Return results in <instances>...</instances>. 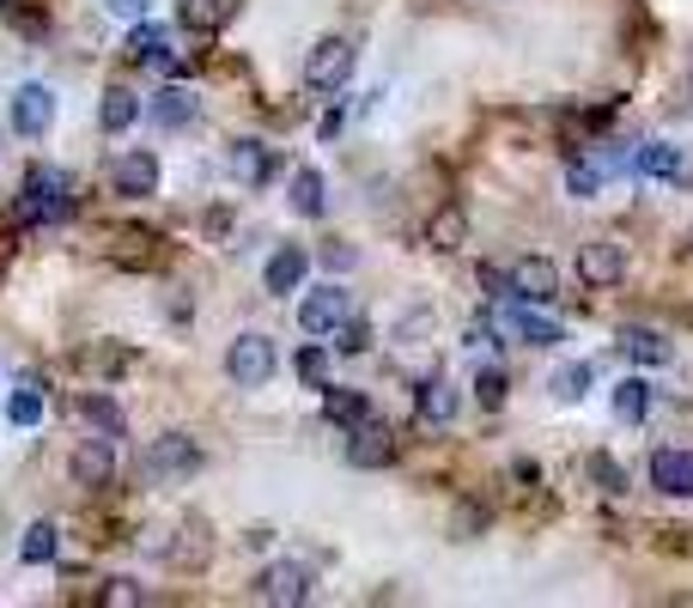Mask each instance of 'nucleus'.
<instances>
[{"label": "nucleus", "mask_w": 693, "mask_h": 608, "mask_svg": "<svg viewBox=\"0 0 693 608\" xmlns=\"http://www.w3.org/2000/svg\"><path fill=\"white\" fill-rule=\"evenodd\" d=\"M225 165H231V177H238L243 189H262L268 177L280 171V152L268 147V140H238V147H231V159H225Z\"/></svg>", "instance_id": "9b49d317"}, {"label": "nucleus", "mask_w": 693, "mask_h": 608, "mask_svg": "<svg viewBox=\"0 0 693 608\" xmlns=\"http://www.w3.org/2000/svg\"><path fill=\"white\" fill-rule=\"evenodd\" d=\"M346 462H353V469H390L395 462V432L383 420L346 426Z\"/></svg>", "instance_id": "0eeeda50"}, {"label": "nucleus", "mask_w": 693, "mask_h": 608, "mask_svg": "<svg viewBox=\"0 0 693 608\" xmlns=\"http://www.w3.org/2000/svg\"><path fill=\"white\" fill-rule=\"evenodd\" d=\"M304 275H311V256H304V250H292V243H287V250H274V256H268L262 287H268V292H299V280H304Z\"/></svg>", "instance_id": "2eb2a0df"}, {"label": "nucleus", "mask_w": 693, "mask_h": 608, "mask_svg": "<svg viewBox=\"0 0 693 608\" xmlns=\"http://www.w3.org/2000/svg\"><path fill=\"white\" fill-rule=\"evenodd\" d=\"M645 413H651V383L645 378H621V383H614V420L639 426Z\"/></svg>", "instance_id": "393cba45"}, {"label": "nucleus", "mask_w": 693, "mask_h": 608, "mask_svg": "<svg viewBox=\"0 0 693 608\" xmlns=\"http://www.w3.org/2000/svg\"><path fill=\"white\" fill-rule=\"evenodd\" d=\"M68 213H73V171H61V165L24 171V189H19V219L24 226H61Z\"/></svg>", "instance_id": "f257e3e1"}, {"label": "nucleus", "mask_w": 693, "mask_h": 608, "mask_svg": "<svg viewBox=\"0 0 693 608\" xmlns=\"http://www.w3.org/2000/svg\"><path fill=\"white\" fill-rule=\"evenodd\" d=\"M231 12H238V0H177V19L189 31H220V24H231Z\"/></svg>", "instance_id": "412c9836"}, {"label": "nucleus", "mask_w": 693, "mask_h": 608, "mask_svg": "<svg viewBox=\"0 0 693 608\" xmlns=\"http://www.w3.org/2000/svg\"><path fill=\"white\" fill-rule=\"evenodd\" d=\"M164 43H171V31H164V24H134V31H128V61H152V56H164Z\"/></svg>", "instance_id": "cd10ccee"}, {"label": "nucleus", "mask_w": 693, "mask_h": 608, "mask_svg": "<svg viewBox=\"0 0 693 608\" xmlns=\"http://www.w3.org/2000/svg\"><path fill=\"white\" fill-rule=\"evenodd\" d=\"M329 335H335V353H346V359L371 347V322H365V317H353V310H346V317H341Z\"/></svg>", "instance_id": "c85d7f7f"}, {"label": "nucleus", "mask_w": 693, "mask_h": 608, "mask_svg": "<svg viewBox=\"0 0 693 608\" xmlns=\"http://www.w3.org/2000/svg\"><path fill=\"white\" fill-rule=\"evenodd\" d=\"M651 487L670 499H693V450H657L651 457Z\"/></svg>", "instance_id": "4468645a"}, {"label": "nucleus", "mask_w": 693, "mask_h": 608, "mask_svg": "<svg viewBox=\"0 0 693 608\" xmlns=\"http://www.w3.org/2000/svg\"><path fill=\"white\" fill-rule=\"evenodd\" d=\"M505 287L518 292L523 305H548V299H560V268L548 262V256H518V262L505 268Z\"/></svg>", "instance_id": "423d86ee"}, {"label": "nucleus", "mask_w": 693, "mask_h": 608, "mask_svg": "<svg viewBox=\"0 0 693 608\" xmlns=\"http://www.w3.org/2000/svg\"><path fill=\"white\" fill-rule=\"evenodd\" d=\"M195 469H201V445L189 432L152 438V450H147V475H152V481H164V475H195Z\"/></svg>", "instance_id": "6e6552de"}, {"label": "nucleus", "mask_w": 693, "mask_h": 608, "mask_svg": "<svg viewBox=\"0 0 693 608\" xmlns=\"http://www.w3.org/2000/svg\"><path fill=\"white\" fill-rule=\"evenodd\" d=\"M147 7H152V0H104L110 19H147Z\"/></svg>", "instance_id": "4c0bfd02"}, {"label": "nucleus", "mask_w": 693, "mask_h": 608, "mask_svg": "<svg viewBox=\"0 0 693 608\" xmlns=\"http://www.w3.org/2000/svg\"><path fill=\"white\" fill-rule=\"evenodd\" d=\"M578 280H584L590 292L621 287V280H626V250H621L614 238H590V243H578Z\"/></svg>", "instance_id": "20e7f679"}, {"label": "nucleus", "mask_w": 693, "mask_h": 608, "mask_svg": "<svg viewBox=\"0 0 693 608\" xmlns=\"http://www.w3.org/2000/svg\"><path fill=\"white\" fill-rule=\"evenodd\" d=\"M456 408H462V390L451 378H432L426 390H420V420H426V426H451Z\"/></svg>", "instance_id": "a211bd4d"}, {"label": "nucleus", "mask_w": 693, "mask_h": 608, "mask_svg": "<svg viewBox=\"0 0 693 608\" xmlns=\"http://www.w3.org/2000/svg\"><path fill=\"white\" fill-rule=\"evenodd\" d=\"M110 183H116V196H128V201L152 196V189H159V159H152V152H122V159L110 165Z\"/></svg>", "instance_id": "f8f14e48"}, {"label": "nucleus", "mask_w": 693, "mask_h": 608, "mask_svg": "<svg viewBox=\"0 0 693 608\" xmlns=\"http://www.w3.org/2000/svg\"><path fill=\"white\" fill-rule=\"evenodd\" d=\"M98 122H104V134H128V128L140 122V98L128 92V86H110L104 103H98Z\"/></svg>", "instance_id": "aec40b11"}, {"label": "nucleus", "mask_w": 693, "mask_h": 608, "mask_svg": "<svg viewBox=\"0 0 693 608\" xmlns=\"http://www.w3.org/2000/svg\"><path fill=\"white\" fill-rule=\"evenodd\" d=\"M12 128H19V134H49V128H56V92H49V86H19V92H12Z\"/></svg>", "instance_id": "9d476101"}, {"label": "nucleus", "mask_w": 693, "mask_h": 608, "mask_svg": "<svg viewBox=\"0 0 693 608\" xmlns=\"http://www.w3.org/2000/svg\"><path fill=\"white\" fill-rule=\"evenodd\" d=\"M0 7H12V0H0Z\"/></svg>", "instance_id": "a19ab883"}, {"label": "nucleus", "mask_w": 693, "mask_h": 608, "mask_svg": "<svg viewBox=\"0 0 693 608\" xmlns=\"http://www.w3.org/2000/svg\"><path fill=\"white\" fill-rule=\"evenodd\" d=\"M353 262H359V256L346 250V243H329V268H353Z\"/></svg>", "instance_id": "58836bf2"}, {"label": "nucleus", "mask_w": 693, "mask_h": 608, "mask_svg": "<svg viewBox=\"0 0 693 608\" xmlns=\"http://www.w3.org/2000/svg\"><path fill=\"white\" fill-rule=\"evenodd\" d=\"M19 560L24 566H49V560H56V524H31V529H24V536H19Z\"/></svg>", "instance_id": "bb28decb"}, {"label": "nucleus", "mask_w": 693, "mask_h": 608, "mask_svg": "<svg viewBox=\"0 0 693 608\" xmlns=\"http://www.w3.org/2000/svg\"><path fill=\"white\" fill-rule=\"evenodd\" d=\"M590 475H596V487H609V494H621V487H626V469L614 457H590Z\"/></svg>", "instance_id": "e433bc0d"}, {"label": "nucleus", "mask_w": 693, "mask_h": 608, "mask_svg": "<svg viewBox=\"0 0 693 608\" xmlns=\"http://www.w3.org/2000/svg\"><path fill=\"white\" fill-rule=\"evenodd\" d=\"M195 110H201V103H195V92H189V86H164V92L147 103V116H152L159 128H189V122H195Z\"/></svg>", "instance_id": "dca6fc26"}, {"label": "nucleus", "mask_w": 693, "mask_h": 608, "mask_svg": "<svg viewBox=\"0 0 693 608\" xmlns=\"http://www.w3.org/2000/svg\"><path fill=\"white\" fill-rule=\"evenodd\" d=\"M299 383H304V390H329V353L317 341L299 353Z\"/></svg>", "instance_id": "2f4dec72"}, {"label": "nucleus", "mask_w": 693, "mask_h": 608, "mask_svg": "<svg viewBox=\"0 0 693 608\" xmlns=\"http://www.w3.org/2000/svg\"><path fill=\"white\" fill-rule=\"evenodd\" d=\"M346 310H353V305H346V292H341V287H317L311 299L299 305V329H304V335H317V341H323V335L335 329V322L346 317Z\"/></svg>", "instance_id": "ddd939ff"}, {"label": "nucleus", "mask_w": 693, "mask_h": 608, "mask_svg": "<svg viewBox=\"0 0 693 608\" xmlns=\"http://www.w3.org/2000/svg\"><path fill=\"white\" fill-rule=\"evenodd\" d=\"M584 390H590V366H560L554 378H548V396H554V402H584Z\"/></svg>", "instance_id": "c756f323"}, {"label": "nucleus", "mask_w": 693, "mask_h": 608, "mask_svg": "<svg viewBox=\"0 0 693 608\" xmlns=\"http://www.w3.org/2000/svg\"><path fill=\"white\" fill-rule=\"evenodd\" d=\"M287 196H292V213L317 219V213L329 207V183H323V171H317V165H299V171H292V183H287Z\"/></svg>", "instance_id": "f3484780"}, {"label": "nucleus", "mask_w": 693, "mask_h": 608, "mask_svg": "<svg viewBox=\"0 0 693 608\" xmlns=\"http://www.w3.org/2000/svg\"><path fill=\"white\" fill-rule=\"evenodd\" d=\"M353 61H359V49L346 43V37H323V43L304 56V80H311V92H341V86L353 80Z\"/></svg>", "instance_id": "7ed1b4c3"}, {"label": "nucleus", "mask_w": 693, "mask_h": 608, "mask_svg": "<svg viewBox=\"0 0 693 608\" xmlns=\"http://www.w3.org/2000/svg\"><path fill=\"white\" fill-rule=\"evenodd\" d=\"M633 171L639 177H682V147H670V140H645V147L633 152Z\"/></svg>", "instance_id": "5701e85b"}, {"label": "nucleus", "mask_w": 693, "mask_h": 608, "mask_svg": "<svg viewBox=\"0 0 693 608\" xmlns=\"http://www.w3.org/2000/svg\"><path fill=\"white\" fill-rule=\"evenodd\" d=\"M426 243H432V250H462V243H469V219H462V207H439V213L426 219Z\"/></svg>", "instance_id": "b1692460"}, {"label": "nucleus", "mask_w": 693, "mask_h": 608, "mask_svg": "<svg viewBox=\"0 0 693 608\" xmlns=\"http://www.w3.org/2000/svg\"><path fill=\"white\" fill-rule=\"evenodd\" d=\"M687 98H693V80H687Z\"/></svg>", "instance_id": "ea45409f"}, {"label": "nucleus", "mask_w": 693, "mask_h": 608, "mask_svg": "<svg viewBox=\"0 0 693 608\" xmlns=\"http://www.w3.org/2000/svg\"><path fill=\"white\" fill-rule=\"evenodd\" d=\"M98 602H104V608H140V602H147V590H140V585H128V578H116V585H110Z\"/></svg>", "instance_id": "c9c22d12"}, {"label": "nucleus", "mask_w": 693, "mask_h": 608, "mask_svg": "<svg viewBox=\"0 0 693 608\" xmlns=\"http://www.w3.org/2000/svg\"><path fill=\"white\" fill-rule=\"evenodd\" d=\"M68 475H73V487H110V475H116V438H80V445H73Z\"/></svg>", "instance_id": "1a4fd4ad"}, {"label": "nucleus", "mask_w": 693, "mask_h": 608, "mask_svg": "<svg viewBox=\"0 0 693 608\" xmlns=\"http://www.w3.org/2000/svg\"><path fill=\"white\" fill-rule=\"evenodd\" d=\"M323 420H329V426H359V420H371V396H365V390H323Z\"/></svg>", "instance_id": "4be33fe9"}, {"label": "nucleus", "mask_w": 693, "mask_h": 608, "mask_svg": "<svg viewBox=\"0 0 693 608\" xmlns=\"http://www.w3.org/2000/svg\"><path fill=\"white\" fill-rule=\"evenodd\" d=\"M499 322H505V329H518V335H523V341H530V347H560V341H566V329H560V322L535 317V310H523V305H511V310H505V317H499Z\"/></svg>", "instance_id": "6ab92c4d"}, {"label": "nucleus", "mask_w": 693, "mask_h": 608, "mask_svg": "<svg viewBox=\"0 0 693 608\" xmlns=\"http://www.w3.org/2000/svg\"><path fill=\"white\" fill-rule=\"evenodd\" d=\"M86 420H98V426H104V438H122V408H116L110 402V396H86Z\"/></svg>", "instance_id": "473e14b6"}, {"label": "nucleus", "mask_w": 693, "mask_h": 608, "mask_svg": "<svg viewBox=\"0 0 693 608\" xmlns=\"http://www.w3.org/2000/svg\"><path fill=\"white\" fill-rule=\"evenodd\" d=\"M621 353L633 359V366H670V341H663V335H651V329H626L621 335Z\"/></svg>", "instance_id": "a878e982"}, {"label": "nucleus", "mask_w": 693, "mask_h": 608, "mask_svg": "<svg viewBox=\"0 0 693 608\" xmlns=\"http://www.w3.org/2000/svg\"><path fill=\"white\" fill-rule=\"evenodd\" d=\"M274 366H280L274 341H268V335H255V329L238 335V341H231V353H225V371H231V383H238V390H268Z\"/></svg>", "instance_id": "f03ea898"}, {"label": "nucleus", "mask_w": 693, "mask_h": 608, "mask_svg": "<svg viewBox=\"0 0 693 608\" xmlns=\"http://www.w3.org/2000/svg\"><path fill=\"white\" fill-rule=\"evenodd\" d=\"M311 566H299V560H274L262 578H255V597L262 602H280V608H299V602H311Z\"/></svg>", "instance_id": "39448f33"}, {"label": "nucleus", "mask_w": 693, "mask_h": 608, "mask_svg": "<svg viewBox=\"0 0 693 608\" xmlns=\"http://www.w3.org/2000/svg\"><path fill=\"white\" fill-rule=\"evenodd\" d=\"M566 189H572V196H596V189H602V171H596V165H590V159H572L566 165Z\"/></svg>", "instance_id": "72a5a7b5"}, {"label": "nucleus", "mask_w": 693, "mask_h": 608, "mask_svg": "<svg viewBox=\"0 0 693 608\" xmlns=\"http://www.w3.org/2000/svg\"><path fill=\"white\" fill-rule=\"evenodd\" d=\"M474 396H481V408H499V402H505V371L486 366L481 378H474Z\"/></svg>", "instance_id": "f704fd0d"}, {"label": "nucleus", "mask_w": 693, "mask_h": 608, "mask_svg": "<svg viewBox=\"0 0 693 608\" xmlns=\"http://www.w3.org/2000/svg\"><path fill=\"white\" fill-rule=\"evenodd\" d=\"M7 413H12V426H37V420H43V390H37V378H19V396L7 402Z\"/></svg>", "instance_id": "7c9ffc66"}]
</instances>
